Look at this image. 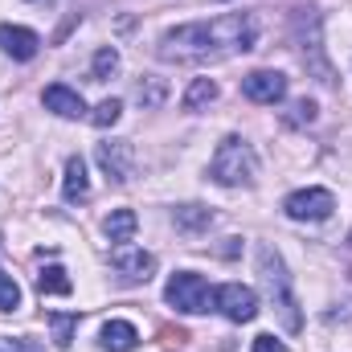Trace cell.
I'll return each mask as SVG.
<instances>
[{
    "label": "cell",
    "mask_w": 352,
    "mask_h": 352,
    "mask_svg": "<svg viewBox=\"0 0 352 352\" xmlns=\"http://www.w3.org/2000/svg\"><path fill=\"white\" fill-rule=\"evenodd\" d=\"M0 50H4L12 62H29V58H37L41 37H37L33 29H25V25H0Z\"/></svg>",
    "instance_id": "obj_11"
},
{
    "label": "cell",
    "mask_w": 352,
    "mask_h": 352,
    "mask_svg": "<svg viewBox=\"0 0 352 352\" xmlns=\"http://www.w3.org/2000/svg\"><path fill=\"white\" fill-rule=\"evenodd\" d=\"M254 352H287V349H283L274 336H266L263 332V336H254Z\"/></svg>",
    "instance_id": "obj_25"
},
{
    "label": "cell",
    "mask_w": 352,
    "mask_h": 352,
    "mask_svg": "<svg viewBox=\"0 0 352 352\" xmlns=\"http://www.w3.org/2000/svg\"><path fill=\"white\" fill-rule=\"evenodd\" d=\"M41 102H45V111H54V115H62V119H82V115H87L82 94H78V90H70V87H62V82L45 87Z\"/></svg>",
    "instance_id": "obj_12"
},
{
    "label": "cell",
    "mask_w": 352,
    "mask_h": 352,
    "mask_svg": "<svg viewBox=\"0 0 352 352\" xmlns=\"http://www.w3.org/2000/svg\"><path fill=\"white\" fill-rule=\"evenodd\" d=\"M295 41H299V54H303V66L324 82V87H332L336 78H332V66H328V58H324V45H320V21L311 25V37H307V29L295 21Z\"/></svg>",
    "instance_id": "obj_10"
},
{
    "label": "cell",
    "mask_w": 352,
    "mask_h": 352,
    "mask_svg": "<svg viewBox=\"0 0 352 352\" xmlns=\"http://www.w3.org/2000/svg\"><path fill=\"white\" fill-rule=\"evenodd\" d=\"M119 115H123V102H119V98H102V102L90 111V123H94V127H115Z\"/></svg>",
    "instance_id": "obj_21"
},
{
    "label": "cell",
    "mask_w": 352,
    "mask_h": 352,
    "mask_svg": "<svg viewBox=\"0 0 352 352\" xmlns=\"http://www.w3.org/2000/svg\"><path fill=\"white\" fill-rule=\"evenodd\" d=\"M111 266H115V274H119L127 287H140V283L152 278V270H156V254H148V250H140V246H115Z\"/></svg>",
    "instance_id": "obj_8"
},
{
    "label": "cell",
    "mask_w": 352,
    "mask_h": 352,
    "mask_svg": "<svg viewBox=\"0 0 352 352\" xmlns=\"http://www.w3.org/2000/svg\"><path fill=\"white\" fill-rule=\"evenodd\" d=\"M135 226H140V217H135V209H115L107 221H102V234L115 242V246H127L131 238H135Z\"/></svg>",
    "instance_id": "obj_14"
},
{
    "label": "cell",
    "mask_w": 352,
    "mask_h": 352,
    "mask_svg": "<svg viewBox=\"0 0 352 352\" xmlns=\"http://www.w3.org/2000/svg\"><path fill=\"white\" fill-rule=\"evenodd\" d=\"M164 299H168V307L184 311V316H201V311H209L213 291H209V283H205L201 274L176 270L173 278H168V287H164Z\"/></svg>",
    "instance_id": "obj_4"
},
{
    "label": "cell",
    "mask_w": 352,
    "mask_h": 352,
    "mask_svg": "<svg viewBox=\"0 0 352 352\" xmlns=\"http://www.w3.org/2000/svg\"><path fill=\"white\" fill-rule=\"evenodd\" d=\"M45 320H50V328H54V344H58V349H70V344H74V328H78V311H70V316L50 311Z\"/></svg>",
    "instance_id": "obj_20"
},
{
    "label": "cell",
    "mask_w": 352,
    "mask_h": 352,
    "mask_svg": "<svg viewBox=\"0 0 352 352\" xmlns=\"http://www.w3.org/2000/svg\"><path fill=\"white\" fill-rule=\"evenodd\" d=\"M37 291L41 295H70L74 291V283H70V274H66V266H45L41 274H37Z\"/></svg>",
    "instance_id": "obj_17"
},
{
    "label": "cell",
    "mask_w": 352,
    "mask_h": 352,
    "mask_svg": "<svg viewBox=\"0 0 352 352\" xmlns=\"http://www.w3.org/2000/svg\"><path fill=\"white\" fill-rule=\"evenodd\" d=\"M336 209V197L328 188H299L283 201V213L291 221H328Z\"/></svg>",
    "instance_id": "obj_5"
},
{
    "label": "cell",
    "mask_w": 352,
    "mask_h": 352,
    "mask_svg": "<svg viewBox=\"0 0 352 352\" xmlns=\"http://www.w3.org/2000/svg\"><path fill=\"white\" fill-rule=\"evenodd\" d=\"M217 98V82L213 78H192L188 90H184V111H201Z\"/></svg>",
    "instance_id": "obj_18"
},
{
    "label": "cell",
    "mask_w": 352,
    "mask_h": 352,
    "mask_svg": "<svg viewBox=\"0 0 352 352\" xmlns=\"http://www.w3.org/2000/svg\"><path fill=\"white\" fill-rule=\"evenodd\" d=\"M135 98H140L144 107H160V102H164V82H160V78H144V82L135 87Z\"/></svg>",
    "instance_id": "obj_23"
},
{
    "label": "cell",
    "mask_w": 352,
    "mask_h": 352,
    "mask_svg": "<svg viewBox=\"0 0 352 352\" xmlns=\"http://www.w3.org/2000/svg\"><path fill=\"white\" fill-rule=\"evenodd\" d=\"M98 344L107 352H131L140 344V332H135V324H127V320H111V324H102Z\"/></svg>",
    "instance_id": "obj_13"
},
{
    "label": "cell",
    "mask_w": 352,
    "mask_h": 352,
    "mask_svg": "<svg viewBox=\"0 0 352 352\" xmlns=\"http://www.w3.org/2000/svg\"><path fill=\"white\" fill-rule=\"evenodd\" d=\"M173 221H176V230H180V234L197 238V234H205V230L213 226V213H209L205 205H180V209L173 213Z\"/></svg>",
    "instance_id": "obj_15"
},
{
    "label": "cell",
    "mask_w": 352,
    "mask_h": 352,
    "mask_svg": "<svg viewBox=\"0 0 352 352\" xmlns=\"http://www.w3.org/2000/svg\"><path fill=\"white\" fill-rule=\"evenodd\" d=\"M94 160H98V168H102V176L111 184H127L135 176V148H131V140H107V144H98Z\"/></svg>",
    "instance_id": "obj_6"
},
{
    "label": "cell",
    "mask_w": 352,
    "mask_h": 352,
    "mask_svg": "<svg viewBox=\"0 0 352 352\" xmlns=\"http://www.w3.org/2000/svg\"><path fill=\"white\" fill-rule=\"evenodd\" d=\"M4 352H37V344L21 336V340H4Z\"/></svg>",
    "instance_id": "obj_26"
},
{
    "label": "cell",
    "mask_w": 352,
    "mask_h": 352,
    "mask_svg": "<svg viewBox=\"0 0 352 352\" xmlns=\"http://www.w3.org/2000/svg\"><path fill=\"white\" fill-rule=\"evenodd\" d=\"M119 74V50L115 45H102L98 54H94V62H90V78L94 82H107V78H115Z\"/></svg>",
    "instance_id": "obj_19"
},
{
    "label": "cell",
    "mask_w": 352,
    "mask_h": 352,
    "mask_svg": "<svg viewBox=\"0 0 352 352\" xmlns=\"http://www.w3.org/2000/svg\"><path fill=\"white\" fill-rule=\"evenodd\" d=\"M16 307H21V287L12 274L0 270V311H16Z\"/></svg>",
    "instance_id": "obj_22"
},
{
    "label": "cell",
    "mask_w": 352,
    "mask_h": 352,
    "mask_svg": "<svg viewBox=\"0 0 352 352\" xmlns=\"http://www.w3.org/2000/svg\"><path fill=\"white\" fill-rule=\"evenodd\" d=\"M254 41H258L254 12H226V16H213V21H188V25L168 29L156 45V54L164 62H176V66L221 62V58L254 50Z\"/></svg>",
    "instance_id": "obj_1"
},
{
    "label": "cell",
    "mask_w": 352,
    "mask_h": 352,
    "mask_svg": "<svg viewBox=\"0 0 352 352\" xmlns=\"http://www.w3.org/2000/svg\"><path fill=\"white\" fill-rule=\"evenodd\" d=\"M62 192H66V201H87L90 197V180H87V164H82V156H70V160H66Z\"/></svg>",
    "instance_id": "obj_16"
},
{
    "label": "cell",
    "mask_w": 352,
    "mask_h": 352,
    "mask_svg": "<svg viewBox=\"0 0 352 352\" xmlns=\"http://www.w3.org/2000/svg\"><path fill=\"white\" fill-rule=\"evenodd\" d=\"M209 176H213L221 188L254 184V176H258V156H254V148H250L242 135H226V140L217 144V152H213Z\"/></svg>",
    "instance_id": "obj_3"
},
{
    "label": "cell",
    "mask_w": 352,
    "mask_h": 352,
    "mask_svg": "<svg viewBox=\"0 0 352 352\" xmlns=\"http://www.w3.org/2000/svg\"><path fill=\"white\" fill-rule=\"evenodd\" d=\"M242 94L258 107H274V102L287 98V78L278 70H254V74L242 78Z\"/></svg>",
    "instance_id": "obj_9"
},
{
    "label": "cell",
    "mask_w": 352,
    "mask_h": 352,
    "mask_svg": "<svg viewBox=\"0 0 352 352\" xmlns=\"http://www.w3.org/2000/svg\"><path fill=\"white\" fill-rule=\"evenodd\" d=\"M254 258H258L263 291H266V299H270V307L278 311L283 328H287V332H299V328H303V311H299V299H295V287H291V274H287L283 254L263 242V246L254 250Z\"/></svg>",
    "instance_id": "obj_2"
},
{
    "label": "cell",
    "mask_w": 352,
    "mask_h": 352,
    "mask_svg": "<svg viewBox=\"0 0 352 352\" xmlns=\"http://www.w3.org/2000/svg\"><path fill=\"white\" fill-rule=\"evenodd\" d=\"M213 303H217V311H221L226 320H234V324H250V320L258 316V295H254L250 287H242V283H226L221 291H213Z\"/></svg>",
    "instance_id": "obj_7"
},
{
    "label": "cell",
    "mask_w": 352,
    "mask_h": 352,
    "mask_svg": "<svg viewBox=\"0 0 352 352\" xmlns=\"http://www.w3.org/2000/svg\"><path fill=\"white\" fill-rule=\"evenodd\" d=\"M311 119H316V102H311V98H299V102L291 107V115H287V123H295V127H299V123H311Z\"/></svg>",
    "instance_id": "obj_24"
}]
</instances>
